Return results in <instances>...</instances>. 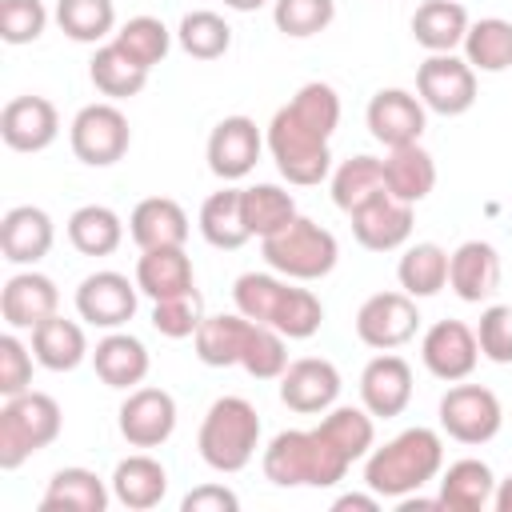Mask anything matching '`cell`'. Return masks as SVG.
<instances>
[{"mask_svg":"<svg viewBox=\"0 0 512 512\" xmlns=\"http://www.w3.org/2000/svg\"><path fill=\"white\" fill-rule=\"evenodd\" d=\"M340 124V96L332 84L324 80H308L296 88V96L276 108L264 144L276 160V172L296 184V188H312L332 172V152L328 140Z\"/></svg>","mask_w":512,"mask_h":512,"instance_id":"6da1fadb","label":"cell"},{"mask_svg":"<svg viewBox=\"0 0 512 512\" xmlns=\"http://www.w3.org/2000/svg\"><path fill=\"white\" fill-rule=\"evenodd\" d=\"M444 468V440L440 432L416 424L396 432L388 444L372 448L364 456V488H372L380 500H400L432 484Z\"/></svg>","mask_w":512,"mask_h":512,"instance_id":"7a4b0ae2","label":"cell"},{"mask_svg":"<svg viewBox=\"0 0 512 512\" xmlns=\"http://www.w3.org/2000/svg\"><path fill=\"white\" fill-rule=\"evenodd\" d=\"M260 468L276 488H332L344 480L352 460L320 428H288L268 440Z\"/></svg>","mask_w":512,"mask_h":512,"instance_id":"3957f363","label":"cell"},{"mask_svg":"<svg viewBox=\"0 0 512 512\" xmlns=\"http://www.w3.org/2000/svg\"><path fill=\"white\" fill-rule=\"evenodd\" d=\"M200 460L212 472H240L260 448V416L244 396H220L208 404L196 436Z\"/></svg>","mask_w":512,"mask_h":512,"instance_id":"277c9868","label":"cell"},{"mask_svg":"<svg viewBox=\"0 0 512 512\" xmlns=\"http://www.w3.org/2000/svg\"><path fill=\"white\" fill-rule=\"evenodd\" d=\"M64 428V412L48 392H20L8 396L0 408V468L16 472L28 456L44 452Z\"/></svg>","mask_w":512,"mask_h":512,"instance_id":"5b68a950","label":"cell"},{"mask_svg":"<svg viewBox=\"0 0 512 512\" xmlns=\"http://www.w3.org/2000/svg\"><path fill=\"white\" fill-rule=\"evenodd\" d=\"M260 252H264V264L288 280H324L340 260L336 236L308 216H296L280 232L264 236Z\"/></svg>","mask_w":512,"mask_h":512,"instance_id":"8992f818","label":"cell"},{"mask_svg":"<svg viewBox=\"0 0 512 512\" xmlns=\"http://www.w3.org/2000/svg\"><path fill=\"white\" fill-rule=\"evenodd\" d=\"M68 144H72V156L80 164H88V168H112L116 160H124V152L132 144L128 116L112 100L84 104L72 116V124H68Z\"/></svg>","mask_w":512,"mask_h":512,"instance_id":"52a82bcc","label":"cell"},{"mask_svg":"<svg viewBox=\"0 0 512 512\" xmlns=\"http://www.w3.org/2000/svg\"><path fill=\"white\" fill-rule=\"evenodd\" d=\"M504 424V408L500 396L484 384H452L440 396V428L456 440V444H488Z\"/></svg>","mask_w":512,"mask_h":512,"instance_id":"ba28073f","label":"cell"},{"mask_svg":"<svg viewBox=\"0 0 512 512\" xmlns=\"http://www.w3.org/2000/svg\"><path fill=\"white\" fill-rule=\"evenodd\" d=\"M416 96L436 116H464L476 104V68L456 52H428L416 68Z\"/></svg>","mask_w":512,"mask_h":512,"instance_id":"9c48e42d","label":"cell"},{"mask_svg":"<svg viewBox=\"0 0 512 512\" xmlns=\"http://www.w3.org/2000/svg\"><path fill=\"white\" fill-rule=\"evenodd\" d=\"M416 328H420V308H416V296H408L404 288L376 292L356 312V336H360V344H368L376 352L404 348L416 336Z\"/></svg>","mask_w":512,"mask_h":512,"instance_id":"30bf717a","label":"cell"},{"mask_svg":"<svg viewBox=\"0 0 512 512\" xmlns=\"http://www.w3.org/2000/svg\"><path fill=\"white\" fill-rule=\"evenodd\" d=\"M136 280H128L124 272H112V268H100L92 276L80 280L76 288V316L92 328H104V332H116L124 328L132 316H136Z\"/></svg>","mask_w":512,"mask_h":512,"instance_id":"8fae6325","label":"cell"},{"mask_svg":"<svg viewBox=\"0 0 512 512\" xmlns=\"http://www.w3.org/2000/svg\"><path fill=\"white\" fill-rule=\"evenodd\" d=\"M176 400L172 392L164 388H132L116 412V424H120V436L132 444V448H160L172 440L176 432Z\"/></svg>","mask_w":512,"mask_h":512,"instance_id":"7c38bea8","label":"cell"},{"mask_svg":"<svg viewBox=\"0 0 512 512\" xmlns=\"http://www.w3.org/2000/svg\"><path fill=\"white\" fill-rule=\"evenodd\" d=\"M260 152H264V132L256 128L252 116H224L208 132V148H204L212 176H220L224 184L244 180L256 168Z\"/></svg>","mask_w":512,"mask_h":512,"instance_id":"4fadbf2b","label":"cell"},{"mask_svg":"<svg viewBox=\"0 0 512 512\" xmlns=\"http://www.w3.org/2000/svg\"><path fill=\"white\" fill-rule=\"evenodd\" d=\"M364 120H368L372 140H380L384 148H404V144H420L424 124H428V108L408 88H380L368 100Z\"/></svg>","mask_w":512,"mask_h":512,"instance_id":"5bb4252c","label":"cell"},{"mask_svg":"<svg viewBox=\"0 0 512 512\" xmlns=\"http://www.w3.org/2000/svg\"><path fill=\"white\" fill-rule=\"evenodd\" d=\"M420 360L444 384L468 380L476 372V360H480L476 328H468L464 320H436L420 340Z\"/></svg>","mask_w":512,"mask_h":512,"instance_id":"9a60e30c","label":"cell"},{"mask_svg":"<svg viewBox=\"0 0 512 512\" xmlns=\"http://www.w3.org/2000/svg\"><path fill=\"white\" fill-rule=\"evenodd\" d=\"M340 368L324 356H300L280 376V400L300 416H324L340 400Z\"/></svg>","mask_w":512,"mask_h":512,"instance_id":"2e32d148","label":"cell"},{"mask_svg":"<svg viewBox=\"0 0 512 512\" xmlns=\"http://www.w3.org/2000/svg\"><path fill=\"white\" fill-rule=\"evenodd\" d=\"M0 136L12 152H44L60 136V112L48 96H12L0 112Z\"/></svg>","mask_w":512,"mask_h":512,"instance_id":"e0dca14e","label":"cell"},{"mask_svg":"<svg viewBox=\"0 0 512 512\" xmlns=\"http://www.w3.org/2000/svg\"><path fill=\"white\" fill-rule=\"evenodd\" d=\"M60 308V288L52 276L36 272V268H24L16 276L4 280V292H0V316L8 328L16 332H32L36 324H44L48 316H56Z\"/></svg>","mask_w":512,"mask_h":512,"instance_id":"ac0fdd59","label":"cell"},{"mask_svg":"<svg viewBox=\"0 0 512 512\" xmlns=\"http://www.w3.org/2000/svg\"><path fill=\"white\" fill-rule=\"evenodd\" d=\"M360 404L376 420H392L412 404V364L396 352H380L360 372Z\"/></svg>","mask_w":512,"mask_h":512,"instance_id":"d6986e66","label":"cell"},{"mask_svg":"<svg viewBox=\"0 0 512 512\" xmlns=\"http://www.w3.org/2000/svg\"><path fill=\"white\" fill-rule=\"evenodd\" d=\"M412 208L416 204H404L392 192H380L376 200H368L364 208H356L348 216L356 244L368 248V252H396V248H404L408 236H412V220H416Z\"/></svg>","mask_w":512,"mask_h":512,"instance_id":"ffe728a7","label":"cell"},{"mask_svg":"<svg viewBox=\"0 0 512 512\" xmlns=\"http://www.w3.org/2000/svg\"><path fill=\"white\" fill-rule=\"evenodd\" d=\"M52 240H56V224L36 204H16L0 220V252L16 268H36L52 252Z\"/></svg>","mask_w":512,"mask_h":512,"instance_id":"44dd1931","label":"cell"},{"mask_svg":"<svg viewBox=\"0 0 512 512\" xmlns=\"http://www.w3.org/2000/svg\"><path fill=\"white\" fill-rule=\"evenodd\" d=\"M448 288L464 304H480L500 288V252L488 240H464L448 252Z\"/></svg>","mask_w":512,"mask_h":512,"instance_id":"7402d4cb","label":"cell"},{"mask_svg":"<svg viewBox=\"0 0 512 512\" xmlns=\"http://www.w3.org/2000/svg\"><path fill=\"white\" fill-rule=\"evenodd\" d=\"M92 368H96V376H100L108 388L132 392V388L144 384V376H148V368H152V356H148V348H144L140 336L116 328V332H108L104 340H96V348H92Z\"/></svg>","mask_w":512,"mask_h":512,"instance_id":"603a6c76","label":"cell"},{"mask_svg":"<svg viewBox=\"0 0 512 512\" xmlns=\"http://www.w3.org/2000/svg\"><path fill=\"white\" fill-rule=\"evenodd\" d=\"M108 484H112V500L116 504H124L132 512H148L168 492V468L148 452H132L112 468Z\"/></svg>","mask_w":512,"mask_h":512,"instance_id":"cb8c5ba5","label":"cell"},{"mask_svg":"<svg viewBox=\"0 0 512 512\" xmlns=\"http://www.w3.org/2000/svg\"><path fill=\"white\" fill-rule=\"evenodd\" d=\"M128 236L136 248H180L188 240V212L172 196H148L128 216Z\"/></svg>","mask_w":512,"mask_h":512,"instance_id":"d4e9b609","label":"cell"},{"mask_svg":"<svg viewBox=\"0 0 512 512\" xmlns=\"http://www.w3.org/2000/svg\"><path fill=\"white\" fill-rule=\"evenodd\" d=\"M136 288L148 300H168V296L192 292L196 272H192V260H188L184 244L180 248H144L140 260H136Z\"/></svg>","mask_w":512,"mask_h":512,"instance_id":"484cf974","label":"cell"},{"mask_svg":"<svg viewBox=\"0 0 512 512\" xmlns=\"http://www.w3.org/2000/svg\"><path fill=\"white\" fill-rule=\"evenodd\" d=\"M436 484H440V492H436L440 508H448V512H480L492 504V492H496L492 468L476 456H464V460L440 468Z\"/></svg>","mask_w":512,"mask_h":512,"instance_id":"4316f807","label":"cell"},{"mask_svg":"<svg viewBox=\"0 0 512 512\" xmlns=\"http://www.w3.org/2000/svg\"><path fill=\"white\" fill-rule=\"evenodd\" d=\"M112 500V484H104L92 468H60L52 472L44 496H40V508L44 512H104Z\"/></svg>","mask_w":512,"mask_h":512,"instance_id":"83f0119b","label":"cell"},{"mask_svg":"<svg viewBox=\"0 0 512 512\" xmlns=\"http://www.w3.org/2000/svg\"><path fill=\"white\" fill-rule=\"evenodd\" d=\"M32 356H36V364L48 368V372H72V368H80L92 352H88L84 328H80L76 320H64V316L56 312V316H48L44 324L32 328Z\"/></svg>","mask_w":512,"mask_h":512,"instance_id":"f1b7e54d","label":"cell"},{"mask_svg":"<svg viewBox=\"0 0 512 512\" xmlns=\"http://www.w3.org/2000/svg\"><path fill=\"white\" fill-rule=\"evenodd\" d=\"M248 328L252 320L244 312H220V316H204L196 336H192V348H196V360L208 364V368H232L240 364V352H244V340H248Z\"/></svg>","mask_w":512,"mask_h":512,"instance_id":"f546056e","label":"cell"},{"mask_svg":"<svg viewBox=\"0 0 512 512\" xmlns=\"http://www.w3.org/2000/svg\"><path fill=\"white\" fill-rule=\"evenodd\" d=\"M468 12L460 0H424L412 12V40L424 52H452L468 36Z\"/></svg>","mask_w":512,"mask_h":512,"instance_id":"4dcf8cb0","label":"cell"},{"mask_svg":"<svg viewBox=\"0 0 512 512\" xmlns=\"http://www.w3.org/2000/svg\"><path fill=\"white\" fill-rule=\"evenodd\" d=\"M384 184H388V192L396 200L420 204L436 188V160H432V152L420 148V144L388 148V156H384Z\"/></svg>","mask_w":512,"mask_h":512,"instance_id":"1f68e13d","label":"cell"},{"mask_svg":"<svg viewBox=\"0 0 512 512\" xmlns=\"http://www.w3.org/2000/svg\"><path fill=\"white\" fill-rule=\"evenodd\" d=\"M200 236L220 248V252H236L252 240L248 224H244V200H240V188L224 184L220 192H212L204 204H200Z\"/></svg>","mask_w":512,"mask_h":512,"instance_id":"d6a6232c","label":"cell"},{"mask_svg":"<svg viewBox=\"0 0 512 512\" xmlns=\"http://www.w3.org/2000/svg\"><path fill=\"white\" fill-rule=\"evenodd\" d=\"M68 244L80 256H112L124 244V220L108 204H80L68 216Z\"/></svg>","mask_w":512,"mask_h":512,"instance_id":"836d02e7","label":"cell"},{"mask_svg":"<svg viewBox=\"0 0 512 512\" xmlns=\"http://www.w3.org/2000/svg\"><path fill=\"white\" fill-rule=\"evenodd\" d=\"M380 192H388V184H384V160H376V156H364V152L348 156L332 172V204L344 216H352L356 208H364Z\"/></svg>","mask_w":512,"mask_h":512,"instance_id":"e575fe53","label":"cell"},{"mask_svg":"<svg viewBox=\"0 0 512 512\" xmlns=\"http://www.w3.org/2000/svg\"><path fill=\"white\" fill-rule=\"evenodd\" d=\"M88 76L96 84L100 96L108 100H128V96H140L144 84H148V68H140L124 48H116L112 40L96 48V56L88 60Z\"/></svg>","mask_w":512,"mask_h":512,"instance_id":"d590c367","label":"cell"},{"mask_svg":"<svg viewBox=\"0 0 512 512\" xmlns=\"http://www.w3.org/2000/svg\"><path fill=\"white\" fill-rule=\"evenodd\" d=\"M396 280L408 296L416 300H428L436 296L444 284H448V252L432 240H420V244H408L400 264H396Z\"/></svg>","mask_w":512,"mask_h":512,"instance_id":"8d00e7d4","label":"cell"},{"mask_svg":"<svg viewBox=\"0 0 512 512\" xmlns=\"http://www.w3.org/2000/svg\"><path fill=\"white\" fill-rule=\"evenodd\" d=\"M460 48L476 72H508L512 68V20L504 16L472 20Z\"/></svg>","mask_w":512,"mask_h":512,"instance_id":"74e56055","label":"cell"},{"mask_svg":"<svg viewBox=\"0 0 512 512\" xmlns=\"http://www.w3.org/2000/svg\"><path fill=\"white\" fill-rule=\"evenodd\" d=\"M348 460H364L368 452H372V444H376V416L360 404H332L328 412H324V420L316 424Z\"/></svg>","mask_w":512,"mask_h":512,"instance_id":"f35d334b","label":"cell"},{"mask_svg":"<svg viewBox=\"0 0 512 512\" xmlns=\"http://www.w3.org/2000/svg\"><path fill=\"white\" fill-rule=\"evenodd\" d=\"M240 200H244V224L260 240L300 216L292 192H284L280 184H248V188H240Z\"/></svg>","mask_w":512,"mask_h":512,"instance_id":"ab89813d","label":"cell"},{"mask_svg":"<svg viewBox=\"0 0 512 512\" xmlns=\"http://www.w3.org/2000/svg\"><path fill=\"white\" fill-rule=\"evenodd\" d=\"M56 24L76 44H100L116 36V4L112 0H56Z\"/></svg>","mask_w":512,"mask_h":512,"instance_id":"60d3db41","label":"cell"},{"mask_svg":"<svg viewBox=\"0 0 512 512\" xmlns=\"http://www.w3.org/2000/svg\"><path fill=\"white\" fill-rule=\"evenodd\" d=\"M176 44L192 56V60H220L228 48H232V28L220 12H208V8H196L180 20L176 28Z\"/></svg>","mask_w":512,"mask_h":512,"instance_id":"b9f144b4","label":"cell"},{"mask_svg":"<svg viewBox=\"0 0 512 512\" xmlns=\"http://www.w3.org/2000/svg\"><path fill=\"white\" fill-rule=\"evenodd\" d=\"M112 44L124 48L140 68L152 72L156 64H164V56H168V48H172V32L164 28L160 16H132V20H124V24L116 28Z\"/></svg>","mask_w":512,"mask_h":512,"instance_id":"7bdbcfd3","label":"cell"},{"mask_svg":"<svg viewBox=\"0 0 512 512\" xmlns=\"http://www.w3.org/2000/svg\"><path fill=\"white\" fill-rule=\"evenodd\" d=\"M240 368L252 380H280L284 368H288V336H280L276 328L252 320L244 352H240Z\"/></svg>","mask_w":512,"mask_h":512,"instance_id":"ee69618b","label":"cell"},{"mask_svg":"<svg viewBox=\"0 0 512 512\" xmlns=\"http://www.w3.org/2000/svg\"><path fill=\"white\" fill-rule=\"evenodd\" d=\"M320 324H324V304H320V296L308 292V288L288 284V292H284V300H280V308H276V316H272V328H276L280 336H288V340H308V336L320 332Z\"/></svg>","mask_w":512,"mask_h":512,"instance_id":"f6af8a7d","label":"cell"},{"mask_svg":"<svg viewBox=\"0 0 512 512\" xmlns=\"http://www.w3.org/2000/svg\"><path fill=\"white\" fill-rule=\"evenodd\" d=\"M332 20H336V0H272V24L292 40L320 36Z\"/></svg>","mask_w":512,"mask_h":512,"instance_id":"bcb514c9","label":"cell"},{"mask_svg":"<svg viewBox=\"0 0 512 512\" xmlns=\"http://www.w3.org/2000/svg\"><path fill=\"white\" fill-rule=\"evenodd\" d=\"M200 320H204V296L196 288L180 292V296H168V300H152V328L168 340L196 336Z\"/></svg>","mask_w":512,"mask_h":512,"instance_id":"7dc6e473","label":"cell"},{"mask_svg":"<svg viewBox=\"0 0 512 512\" xmlns=\"http://www.w3.org/2000/svg\"><path fill=\"white\" fill-rule=\"evenodd\" d=\"M48 28V8L44 0H0V40L20 48L40 40Z\"/></svg>","mask_w":512,"mask_h":512,"instance_id":"c3c4849f","label":"cell"},{"mask_svg":"<svg viewBox=\"0 0 512 512\" xmlns=\"http://www.w3.org/2000/svg\"><path fill=\"white\" fill-rule=\"evenodd\" d=\"M476 344L480 356L492 364H512V308L508 304H488L476 324Z\"/></svg>","mask_w":512,"mask_h":512,"instance_id":"681fc988","label":"cell"},{"mask_svg":"<svg viewBox=\"0 0 512 512\" xmlns=\"http://www.w3.org/2000/svg\"><path fill=\"white\" fill-rule=\"evenodd\" d=\"M32 360H36V356H32L28 344L16 336V328L0 336V396H4V400L32 388Z\"/></svg>","mask_w":512,"mask_h":512,"instance_id":"f907efd6","label":"cell"},{"mask_svg":"<svg viewBox=\"0 0 512 512\" xmlns=\"http://www.w3.org/2000/svg\"><path fill=\"white\" fill-rule=\"evenodd\" d=\"M240 496L224 484H200L180 500V512H236Z\"/></svg>","mask_w":512,"mask_h":512,"instance_id":"816d5d0a","label":"cell"},{"mask_svg":"<svg viewBox=\"0 0 512 512\" xmlns=\"http://www.w3.org/2000/svg\"><path fill=\"white\" fill-rule=\"evenodd\" d=\"M332 508L336 512H344V508H360V512H376L380 508V496L368 488V492H344V496H336L332 500Z\"/></svg>","mask_w":512,"mask_h":512,"instance_id":"f5cc1de1","label":"cell"},{"mask_svg":"<svg viewBox=\"0 0 512 512\" xmlns=\"http://www.w3.org/2000/svg\"><path fill=\"white\" fill-rule=\"evenodd\" d=\"M492 508H496V512H512V476L496 480V492H492Z\"/></svg>","mask_w":512,"mask_h":512,"instance_id":"db71d44e","label":"cell"},{"mask_svg":"<svg viewBox=\"0 0 512 512\" xmlns=\"http://www.w3.org/2000/svg\"><path fill=\"white\" fill-rule=\"evenodd\" d=\"M264 4H272V0H224V8H232V12H256Z\"/></svg>","mask_w":512,"mask_h":512,"instance_id":"11a10c76","label":"cell"}]
</instances>
